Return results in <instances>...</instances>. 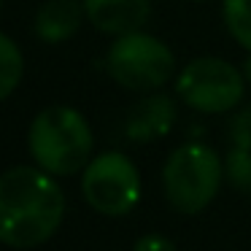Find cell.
<instances>
[{
  "instance_id": "cell-1",
  "label": "cell",
  "mask_w": 251,
  "mask_h": 251,
  "mask_svg": "<svg viewBox=\"0 0 251 251\" xmlns=\"http://www.w3.org/2000/svg\"><path fill=\"white\" fill-rule=\"evenodd\" d=\"M65 195L44 168L17 165L0 176V243L11 249L41 246L60 229Z\"/></svg>"
},
{
  "instance_id": "cell-2",
  "label": "cell",
  "mask_w": 251,
  "mask_h": 251,
  "mask_svg": "<svg viewBox=\"0 0 251 251\" xmlns=\"http://www.w3.org/2000/svg\"><path fill=\"white\" fill-rule=\"evenodd\" d=\"M27 146L35 165L44 168L46 173L71 176L89 165L95 138L81 111L68 105H51L33 119Z\"/></svg>"
},
{
  "instance_id": "cell-3",
  "label": "cell",
  "mask_w": 251,
  "mask_h": 251,
  "mask_svg": "<svg viewBox=\"0 0 251 251\" xmlns=\"http://www.w3.org/2000/svg\"><path fill=\"white\" fill-rule=\"evenodd\" d=\"M222 157L205 143H184L168 157L162 186L168 202L181 213H200L222 186Z\"/></svg>"
},
{
  "instance_id": "cell-4",
  "label": "cell",
  "mask_w": 251,
  "mask_h": 251,
  "mask_svg": "<svg viewBox=\"0 0 251 251\" xmlns=\"http://www.w3.org/2000/svg\"><path fill=\"white\" fill-rule=\"evenodd\" d=\"M105 68L111 78L132 92H154L168 84L176 73V57L165 41L149 33L116 35L105 54Z\"/></svg>"
},
{
  "instance_id": "cell-5",
  "label": "cell",
  "mask_w": 251,
  "mask_h": 251,
  "mask_svg": "<svg viewBox=\"0 0 251 251\" xmlns=\"http://www.w3.org/2000/svg\"><path fill=\"white\" fill-rule=\"evenodd\" d=\"M246 76L232 62L219 57L192 60L176 78V95L202 114H224L243 100Z\"/></svg>"
},
{
  "instance_id": "cell-6",
  "label": "cell",
  "mask_w": 251,
  "mask_h": 251,
  "mask_svg": "<svg viewBox=\"0 0 251 251\" xmlns=\"http://www.w3.org/2000/svg\"><path fill=\"white\" fill-rule=\"evenodd\" d=\"M81 192L98 213L125 216L141 200V173L127 154L105 151L84 168Z\"/></svg>"
},
{
  "instance_id": "cell-7",
  "label": "cell",
  "mask_w": 251,
  "mask_h": 251,
  "mask_svg": "<svg viewBox=\"0 0 251 251\" xmlns=\"http://www.w3.org/2000/svg\"><path fill=\"white\" fill-rule=\"evenodd\" d=\"M81 3L95 30L114 35V38L141 30L151 11L149 0H81Z\"/></svg>"
},
{
  "instance_id": "cell-8",
  "label": "cell",
  "mask_w": 251,
  "mask_h": 251,
  "mask_svg": "<svg viewBox=\"0 0 251 251\" xmlns=\"http://www.w3.org/2000/svg\"><path fill=\"white\" fill-rule=\"evenodd\" d=\"M176 125V103L168 95H149L127 116L125 132L135 143H149L168 135Z\"/></svg>"
},
{
  "instance_id": "cell-9",
  "label": "cell",
  "mask_w": 251,
  "mask_h": 251,
  "mask_svg": "<svg viewBox=\"0 0 251 251\" xmlns=\"http://www.w3.org/2000/svg\"><path fill=\"white\" fill-rule=\"evenodd\" d=\"M84 17V3L78 0H49L38 8L33 27L44 44H62L78 33Z\"/></svg>"
},
{
  "instance_id": "cell-10",
  "label": "cell",
  "mask_w": 251,
  "mask_h": 251,
  "mask_svg": "<svg viewBox=\"0 0 251 251\" xmlns=\"http://www.w3.org/2000/svg\"><path fill=\"white\" fill-rule=\"evenodd\" d=\"M25 73V57L17 41L8 38L6 33H0V100H6L14 95L19 87Z\"/></svg>"
},
{
  "instance_id": "cell-11",
  "label": "cell",
  "mask_w": 251,
  "mask_h": 251,
  "mask_svg": "<svg viewBox=\"0 0 251 251\" xmlns=\"http://www.w3.org/2000/svg\"><path fill=\"white\" fill-rule=\"evenodd\" d=\"M222 14L229 35L238 41V46L251 51V0H224Z\"/></svg>"
},
{
  "instance_id": "cell-12",
  "label": "cell",
  "mask_w": 251,
  "mask_h": 251,
  "mask_svg": "<svg viewBox=\"0 0 251 251\" xmlns=\"http://www.w3.org/2000/svg\"><path fill=\"white\" fill-rule=\"evenodd\" d=\"M224 173H227V178L232 186H238V189H243V192H251V149L235 146L232 151L227 154Z\"/></svg>"
},
{
  "instance_id": "cell-13",
  "label": "cell",
  "mask_w": 251,
  "mask_h": 251,
  "mask_svg": "<svg viewBox=\"0 0 251 251\" xmlns=\"http://www.w3.org/2000/svg\"><path fill=\"white\" fill-rule=\"evenodd\" d=\"M229 135H232L235 146L251 149V105L229 122Z\"/></svg>"
},
{
  "instance_id": "cell-14",
  "label": "cell",
  "mask_w": 251,
  "mask_h": 251,
  "mask_svg": "<svg viewBox=\"0 0 251 251\" xmlns=\"http://www.w3.org/2000/svg\"><path fill=\"white\" fill-rule=\"evenodd\" d=\"M132 251H178V249H176V243L168 240L165 235H143V238L132 246Z\"/></svg>"
},
{
  "instance_id": "cell-15",
  "label": "cell",
  "mask_w": 251,
  "mask_h": 251,
  "mask_svg": "<svg viewBox=\"0 0 251 251\" xmlns=\"http://www.w3.org/2000/svg\"><path fill=\"white\" fill-rule=\"evenodd\" d=\"M240 71H243L246 81L251 84V51H249V57H246V60H243V65H240Z\"/></svg>"
},
{
  "instance_id": "cell-16",
  "label": "cell",
  "mask_w": 251,
  "mask_h": 251,
  "mask_svg": "<svg viewBox=\"0 0 251 251\" xmlns=\"http://www.w3.org/2000/svg\"><path fill=\"white\" fill-rule=\"evenodd\" d=\"M0 8H3V0H0Z\"/></svg>"
}]
</instances>
